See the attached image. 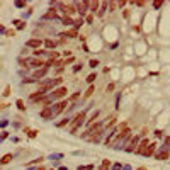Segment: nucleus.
<instances>
[{
  "mask_svg": "<svg viewBox=\"0 0 170 170\" xmlns=\"http://www.w3.org/2000/svg\"><path fill=\"white\" fill-rule=\"evenodd\" d=\"M58 56H60L58 51H49V58H51V60H58Z\"/></svg>",
  "mask_w": 170,
  "mask_h": 170,
  "instance_id": "nucleus-31",
  "label": "nucleus"
},
{
  "mask_svg": "<svg viewBox=\"0 0 170 170\" xmlns=\"http://www.w3.org/2000/svg\"><path fill=\"white\" fill-rule=\"evenodd\" d=\"M41 44H43V43H41V39H29V41L26 43V46H27V48H34V49H39V48H41Z\"/></svg>",
  "mask_w": 170,
  "mask_h": 170,
  "instance_id": "nucleus-9",
  "label": "nucleus"
},
{
  "mask_svg": "<svg viewBox=\"0 0 170 170\" xmlns=\"http://www.w3.org/2000/svg\"><path fill=\"white\" fill-rule=\"evenodd\" d=\"M97 117H99V112H94V114H92V117H90L87 123H89V124H94V121L97 119Z\"/></svg>",
  "mask_w": 170,
  "mask_h": 170,
  "instance_id": "nucleus-28",
  "label": "nucleus"
},
{
  "mask_svg": "<svg viewBox=\"0 0 170 170\" xmlns=\"http://www.w3.org/2000/svg\"><path fill=\"white\" fill-rule=\"evenodd\" d=\"M82 26H83V19L80 17V19L75 20V24H73V29H78V27H82Z\"/></svg>",
  "mask_w": 170,
  "mask_h": 170,
  "instance_id": "nucleus-22",
  "label": "nucleus"
},
{
  "mask_svg": "<svg viewBox=\"0 0 170 170\" xmlns=\"http://www.w3.org/2000/svg\"><path fill=\"white\" fill-rule=\"evenodd\" d=\"M114 87H116L114 83H109V85H107V89H106V92H112V90H114Z\"/></svg>",
  "mask_w": 170,
  "mask_h": 170,
  "instance_id": "nucleus-35",
  "label": "nucleus"
},
{
  "mask_svg": "<svg viewBox=\"0 0 170 170\" xmlns=\"http://www.w3.org/2000/svg\"><path fill=\"white\" fill-rule=\"evenodd\" d=\"M94 92H95V87H94V85H90V87L87 89V92H85V95H83V97L87 99V97H90V95L94 94Z\"/></svg>",
  "mask_w": 170,
  "mask_h": 170,
  "instance_id": "nucleus-21",
  "label": "nucleus"
},
{
  "mask_svg": "<svg viewBox=\"0 0 170 170\" xmlns=\"http://www.w3.org/2000/svg\"><path fill=\"white\" fill-rule=\"evenodd\" d=\"M109 9H111V12H114V10H116V3H114V2H111V3H109Z\"/></svg>",
  "mask_w": 170,
  "mask_h": 170,
  "instance_id": "nucleus-40",
  "label": "nucleus"
},
{
  "mask_svg": "<svg viewBox=\"0 0 170 170\" xmlns=\"http://www.w3.org/2000/svg\"><path fill=\"white\" fill-rule=\"evenodd\" d=\"M61 82H63V78H61V77H58V78H55V80H53L51 83H53V87H56V85H60Z\"/></svg>",
  "mask_w": 170,
  "mask_h": 170,
  "instance_id": "nucleus-29",
  "label": "nucleus"
},
{
  "mask_svg": "<svg viewBox=\"0 0 170 170\" xmlns=\"http://www.w3.org/2000/svg\"><path fill=\"white\" fill-rule=\"evenodd\" d=\"M109 167H111V162L109 160H104V163L100 165V170H107Z\"/></svg>",
  "mask_w": 170,
  "mask_h": 170,
  "instance_id": "nucleus-24",
  "label": "nucleus"
},
{
  "mask_svg": "<svg viewBox=\"0 0 170 170\" xmlns=\"http://www.w3.org/2000/svg\"><path fill=\"white\" fill-rule=\"evenodd\" d=\"M99 5H100L99 2H90V10H92V12H95V10L99 9Z\"/></svg>",
  "mask_w": 170,
  "mask_h": 170,
  "instance_id": "nucleus-25",
  "label": "nucleus"
},
{
  "mask_svg": "<svg viewBox=\"0 0 170 170\" xmlns=\"http://www.w3.org/2000/svg\"><path fill=\"white\" fill-rule=\"evenodd\" d=\"M38 170H44V169H38Z\"/></svg>",
  "mask_w": 170,
  "mask_h": 170,
  "instance_id": "nucleus-50",
  "label": "nucleus"
},
{
  "mask_svg": "<svg viewBox=\"0 0 170 170\" xmlns=\"http://www.w3.org/2000/svg\"><path fill=\"white\" fill-rule=\"evenodd\" d=\"M95 78H97V77H95V73H90V75L87 77V82H89V83H92Z\"/></svg>",
  "mask_w": 170,
  "mask_h": 170,
  "instance_id": "nucleus-32",
  "label": "nucleus"
},
{
  "mask_svg": "<svg viewBox=\"0 0 170 170\" xmlns=\"http://www.w3.org/2000/svg\"><path fill=\"white\" fill-rule=\"evenodd\" d=\"M65 107H66V100H60V102H56L55 106H53V112L55 114H60L65 111Z\"/></svg>",
  "mask_w": 170,
  "mask_h": 170,
  "instance_id": "nucleus-6",
  "label": "nucleus"
},
{
  "mask_svg": "<svg viewBox=\"0 0 170 170\" xmlns=\"http://www.w3.org/2000/svg\"><path fill=\"white\" fill-rule=\"evenodd\" d=\"M136 145H138V138H131V140H129V145H128L124 150H126V151H133Z\"/></svg>",
  "mask_w": 170,
  "mask_h": 170,
  "instance_id": "nucleus-15",
  "label": "nucleus"
},
{
  "mask_svg": "<svg viewBox=\"0 0 170 170\" xmlns=\"http://www.w3.org/2000/svg\"><path fill=\"white\" fill-rule=\"evenodd\" d=\"M56 17H58V12L55 10V9H51L49 12L44 14V19H56Z\"/></svg>",
  "mask_w": 170,
  "mask_h": 170,
  "instance_id": "nucleus-16",
  "label": "nucleus"
},
{
  "mask_svg": "<svg viewBox=\"0 0 170 170\" xmlns=\"http://www.w3.org/2000/svg\"><path fill=\"white\" fill-rule=\"evenodd\" d=\"M78 170H94V165H83V167H78Z\"/></svg>",
  "mask_w": 170,
  "mask_h": 170,
  "instance_id": "nucleus-33",
  "label": "nucleus"
},
{
  "mask_svg": "<svg viewBox=\"0 0 170 170\" xmlns=\"http://www.w3.org/2000/svg\"><path fill=\"white\" fill-rule=\"evenodd\" d=\"M155 150H156V143H151L150 146H148V150L145 151V156H151L155 153Z\"/></svg>",
  "mask_w": 170,
  "mask_h": 170,
  "instance_id": "nucleus-18",
  "label": "nucleus"
},
{
  "mask_svg": "<svg viewBox=\"0 0 170 170\" xmlns=\"http://www.w3.org/2000/svg\"><path fill=\"white\" fill-rule=\"evenodd\" d=\"M60 170H68V169H65V167H61V169H60Z\"/></svg>",
  "mask_w": 170,
  "mask_h": 170,
  "instance_id": "nucleus-49",
  "label": "nucleus"
},
{
  "mask_svg": "<svg viewBox=\"0 0 170 170\" xmlns=\"http://www.w3.org/2000/svg\"><path fill=\"white\" fill-rule=\"evenodd\" d=\"M36 133H38V131H31V133H29V138H36Z\"/></svg>",
  "mask_w": 170,
  "mask_h": 170,
  "instance_id": "nucleus-46",
  "label": "nucleus"
},
{
  "mask_svg": "<svg viewBox=\"0 0 170 170\" xmlns=\"http://www.w3.org/2000/svg\"><path fill=\"white\" fill-rule=\"evenodd\" d=\"M129 128L126 126V128H119V133L116 134V141H121L123 138H129Z\"/></svg>",
  "mask_w": 170,
  "mask_h": 170,
  "instance_id": "nucleus-3",
  "label": "nucleus"
},
{
  "mask_svg": "<svg viewBox=\"0 0 170 170\" xmlns=\"http://www.w3.org/2000/svg\"><path fill=\"white\" fill-rule=\"evenodd\" d=\"M44 95H46V94H43L41 90H38V92H34V94L29 95V99H31L33 102H36V100H43V99H44Z\"/></svg>",
  "mask_w": 170,
  "mask_h": 170,
  "instance_id": "nucleus-12",
  "label": "nucleus"
},
{
  "mask_svg": "<svg viewBox=\"0 0 170 170\" xmlns=\"http://www.w3.org/2000/svg\"><path fill=\"white\" fill-rule=\"evenodd\" d=\"M63 24L65 26H72V24H75V20L72 19V17H68V16H65L63 17Z\"/></svg>",
  "mask_w": 170,
  "mask_h": 170,
  "instance_id": "nucleus-20",
  "label": "nucleus"
},
{
  "mask_svg": "<svg viewBox=\"0 0 170 170\" xmlns=\"http://www.w3.org/2000/svg\"><path fill=\"white\" fill-rule=\"evenodd\" d=\"M77 36H78V34H77V29H70V31L60 34V38H77Z\"/></svg>",
  "mask_w": 170,
  "mask_h": 170,
  "instance_id": "nucleus-13",
  "label": "nucleus"
},
{
  "mask_svg": "<svg viewBox=\"0 0 170 170\" xmlns=\"http://www.w3.org/2000/svg\"><path fill=\"white\" fill-rule=\"evenodd\" d=\"M10 160H12V155H10V153H9V155H5V156H3V158H2V165H5V163H9V162H10Z\"/></svg>",
  "mask_w": 170,
  "mask_h": 170,
  "instance_id": "nucleus-23",
  "label": "nucleus"
},
{
  "mask_svg": "<svg viewBox=\"0 0 170 170\" xmlns=\"http://www.w3.org/2000/svg\"><path fill=\"white\" fill-rule=\"evenodd\" d=\"M5 34L7 36H16V31L14 29H9V31H5Z\"/></svg>",
  "mask_w": 170,
  "mask_h": 170,
  "instance_id": "nucleus-37",
  "label": "nucleus"
},
{
  "mask_svg": "<svg viewBox=\"0 0 170 170\" xmlns=\"http://www.w3.org/2000/svg\"><path fill=\"white\" fill-rule=\"evenodd\" d=\"M87 7H90V2H82V3H77V12H80V16H83L87 12Z\"/></svg>",
  "mask_w": 170,
  "mask_h": 170,
  "instance_id": "nucleus-8",
  "label": "nucleus"
},
{
  "mask_svg": "<svg viewBox=\"0 0 170 170\" xmlns=\"http://www.w3.org/2000/svg\"><path fill=\"white\" fill-rule=\"evenodd\" d=\"M114 123H116V116H109V121H107L106 128H107V129H111V128L114 126Z\"/></svg>",
  "mask_w": 170,
  "mask_h": 170,
  "instance_id": "nucleus-19",
  "label": "nucleus"
},
{
  "mask_svg": "<svg viewBox=\"0 0 170 170\" xmlns=\"http://www.w3.org/2000/svg\"><path fill=\"white\" fill-rule=\"evenodd\" d=\"M51 170H53V169H51Z\"/></svg>",
  "mask_w": 170,
  "mask_h": 170,
  "instance_id": "nucleus-51",
  "label": "nucleus"
},
{
  "mask_svg": "<svg viewBox=\"0 0 170 170\" xmlns=\"http://www.w3.org/2000/svg\"><path fill=\"white\" fill-rule=\"evenodd\" d=\"M87 133H89V136H90V134H99V136H100V133H102V123H94Z\"/></svg>",
  "mask_w": 170,
  "mask_h": 170,
  "instance_id": "nucleus-4",
  "label": "nucleus"
},
{
  "mask_svg": "<svg viewBox=\"0 0 170 170\" xmlns=\"http://www.w3.org/2000/svg\"><path fill=\"white\" fill-rule=\"evenodd\" d=\"M65 124H68V119H66V121H61V123H58V126H60V128H63Z\"/></svg>",
  "mask_w": 170,
  "mask_h": 170,
  "instance_id": "nucleus-43",
  "label": "nucleus"
},
{
  "mask_svg": "<svg viewBox=\"0 0 170 170\" xmlns=\"http://www.w3.org/2000/svg\"><path fill=\"white\" fill-rule=\"evenodd\" d=\"M155 158H156V160H167V158H169V151H167V150L158 151V153L155 155Z\"/></svg>",
  "mask_w": 170,
  "mask_h": 170,
  "instance_id": "nucleus-14",
  "label": "nucleus"
},
{
  "mask_svg": "<svg viewBox=\"0 0 170 170\" xmlns=\"http://www.w3.org/2000/svg\"><path fill=\"white\" fill-rule=\"evenodd\" d=\"M134 5H138V7H141V5H145V2H141V0H138V2H133Z\"/></svg>",
  "mask_w": 170,
  "mask_h": 170,
  "instance_id": "nucleus-41",
  "label": "nucleus"
},
{
  "mask_svg": "<svg viewBox=\"0 0 170 170\" xmlns=\"http://www.w3.org/2000/svg\"><path fill=\"white\" fill-rule=\"evenodd\" d=\"M155 134H156V138H160V136H163V131L158 129V131H155Z\"/></svg>",
  "mask_w": 170,
  "mask_h": 170,
  "instance_id": "nucleus-44",
  "label": "nucleus"
},
{
  "mask_svg": "<svg viewBox=\"0 0 170 170\" xmlns=\"http://www.w3.org/2000/svg\"><path fill=\"white\" fill-rule=\"evenodd\" d=\"M39 116H41L43 119H51V117L55 116V112H53V107H49V106H48V107H44V109L39 112Z\"/></svg>",
  "mask_w": 170,
  "mask_h": 170,
  "instance_id": "nucleus-5",
  "label": "nucleus"
},
{
  "mask_svg": "<svg viewBox=\"0 0 170 170\" xmlns=\"http://www.w3.org/2000/svg\"><path fill=\"white\" fill-rule=\"evenodd\" d=\"M165 143H167V145H170V136H167V138H165Z\"/></svg>",
  "mask_w": 170,
  "mask_h": 170,
  "instance_id": "nucleus-48",
  "label": "nucleus"
},
{
  "mask_svg": "<svg viewBox=\"0 0 170 170\" xmlns=\"http://www.w3.org/2000/svg\"><path fill=\"white\" fill-rule=\"evenodd\" d=\"M43 53H44L43 49H34V51H33V55H34V56H36V58H38L39 55H43Z\"/></svg>",
  "mask_w": 170,
  "mask_h": 170,
  "instance_id": "nucleus-34",
  "label": "nucleus"
},
{
  "mask_svg": "<svg viewBox=\"0 0 170 170\" xmlns=\"http://www.w3.org/2000/svg\"><path fill=\"white\" fill-rule=\"evenodd\" d=\"M17 107H19V111H26V106H24V100H17Z\"/></svg>",
  "mask_w": 170,
  "mask_h": 170,
  "instance_id": "nucleus-27",
  "label": "nucleus"
},
{
  "mask_svg": "<svg viewBox=\"0 0 170 170\" xmlns=\"http://www.w3.org/2000/svg\"><path fill=\"white\" fill-rule=\"evenodd\" d=\"M89 65H90L92 68H95V66L99 65V61H97V60H90V63H89Z\"/></svg>",
  "mask_w": 170,
  "mask_h": 170,
  "instance_id": "nucleus-36",
  "label": "nucleus"
},
{
  "mask_svg": "<svg viewBox=\"0 0 170 170\" xmlns=\"http://www.w3.org/2000/svg\"><path fill=\"white\" fill-rule=\"evenodd\" d=\"M19 63L22 65V66H27V61H24V60H19Z\"/></svg>",
  "mask_w": 170,
  "mask_h": 170,
  "instance_id": "nucleus-47",
  "label": "nucleus"
},
{
  "mask_svg": "<svg viewBox=\"0 0 170 170\" xmlns=\"http://www.w3.org/2000/svg\"><path fill=\"white\" fill-rule=\"evenodd\" d=\"M56 61H58V60H51V58H49V60L46 61V66H55V65H56Z\"/></svg>",
  "mask_w": 170,
  "mask_h": 170,
  "instance_id": "nucleus-30",
  "label": "nucleus"
},
{
  "mask_svg": "<svg viewBox=\"0 0 170 170\" xmlns=\"http://www.w3.org/2000/svg\"><path fill=\"white\" fill-rule=\"evenodd\" d=\"M61 9H63L65 16H68V17H70V16H72L73 12H77V9L73 7V5H70V3H68V5H61Z\"/></svg>",
  "mask_w": 170,
  "mask_h": 170,
  "instance_id": "nucleus-11",
  "label": "nucleus"
},
{
  "mask_svg": "<svg viewBox=\"0 0 170 170\" xmlns=\"http://www.w3.org/2000/svg\"><path fill=\"white\" fill-rule=\"evenodd\" d=\"M44 44H46V48H55V41H51V39H46Z\"/></svg>",
  "mask_w": 170,
  "mask_h": 170,
  "instance_id": "nucleus-26",
  "label": "nucleus"
},
{
  "mask_svg": "<svg viewBox=\"0 0 170 170\" xmlns=\"http://www.w3.org/2000/svg\"><path fill=\"white\" fill-rule=\"evenodd\" d=\"M85 116H87V114L82 111V112H78V114L75 116V117H73V123H72V133H75V131H77V128H78V126H80V124L83 123Z\"/></svg>",
  "mask_w": 170,
  "mask_h": 170,
  "instance_id": "nucleus-1",
  "label": "nucleus"
},
{
  "mask_svg": "<svg viewBox=\"0 0 170 170\" xmlns=\"http://www.w3.org/2000/svg\"><path fill=\"white\" fill-rule=\"evenodd\" d=\"M31 65L36 66V68H44V66H46V61L41 60V58H33V60H31Z\"/></svg>",
  "mask_w": 170,
  "mask_h": 170,
  "instance_id": "nucleus-10",
  "label": "nucleus"
},
{
  "mask_svg": "<svg viewBox=\"0 0 170 170\" xmlns=\"http://www.w3.org/2000/svg\"><path fill=\"white\" fill-rule=\"evenodd\" d=\"M92 20H94V16H92V14H90V16H87V17H85V22H89V24H90V22H92Z\"/></svg>",
  "mask_w": 170,
  "mask_h": 170,
  "instance_id": "nucleus-38",
  "label": "nucleus"
},
{
  "mask_svg": "<svg viewBox=\"0 0 170 170\" xmlns=\"http://www.w3.org/2000/svg\"><path fill=\"white\" fill-rule=\"evenodd\" d=\"M46 72H48V66H44V68H41V70H38V72L34 73V77H33V78H43V77L46 75Z\"/></svg>",
  "mask_w": 170,
  "mask_h": 170,
  "instance_id": "nucleus-17",
  "label": "nucleus"
},
{
  "mask_svg": "<svg viewBox=\"0 0 170 170\" xmlns=\"http://www.w3.org/2000/svg\"><path fill=\"white\" fill-rule=\"evenodd\" d=\"M75 61V58L72 56V58H68V60H65V65H70V63H73Z\"/></svg>",
  "mask_w": 170,
  "mask_h": 170,
  "instance_id": "nucleus-39",
  "label": "nucleus"
},
{
  "mask_svg": "<svg viewBox=\"0 0 170 170\" xmlns=\"http://www.w3.org/2000/svg\"><path fill=\"white\" fill-rule=\"evenodd\" d=\"M148 146H150V145H148V140H143V141H141V143L138 145V148H136V153H138V155H145V151L148 150Z\"/></svg>",
  "mask_w": 170,
  "mask_h": 170,
  "instance_id": "nucleus-7",
  "label": "nucleus"
},
{
  "mask_svg": "<svg viewBox=\"0 0 170 170\" xmlns=\"http://www.w3.org/2000/svg\"><path fill=\"white\" fill-rule=\"evenodd\" d=\"M153 5H155V9H158V7L162 5V2H160V0H156V2H153Z\"/></svg>",
  "mask_w": 170,
  "mask_h": 170,
  "instance_id": "nucleus-42",
  "label": "nucleus"
},
{
  "mask_svg": "<svg viewBox=\"0 0 170 170\" xmlns=\"http://www.w3.org/2000/svg\"><path fill=\"white\" fill-rule=\"evenodd\" d=\"M66 87H58V89H55L53 90V94H51V100H56V99H63V97H66Z\"/></svg>",
  "mask_w": 170,
  "mask_h": 170,
  "instance_id": "nucleus-2",
  "label": "nucleus"
},
{
  "mask_svg": "<svg viewBox=\"0 0 170 170\" xmlns=\"http://www.w3.org/2000/svg\"><path fill=\"white\" fill-rule=\"evenodd\" d=\"M9 94H10V87H7V89H5V92H3V95H5V97H7Z\"/></svg>",
  "mask_w": 170,
  "mask_h": 170,
  "instance_id": "nucleus-45",
  "label": "nucleus"
}]
</instances>
